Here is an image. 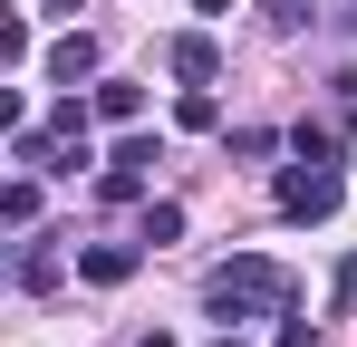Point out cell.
<instances>
[{
	"label": "cell",
	"instance_id": "obj_11",
	"mask_svg": "<svg viewBox=\"0 0 357 347\" xmlns=\"http://www.w3.org/2000/svg\"><path fill=\"white\" fill-rule=\"evenodd\" d=\"M165 241H183V203H145V251H165Z\"/></svg>",
	"mask_w": 357,
	"mask_h": 347
},
{
	"label": "cell",
	"instance_id": "obj_12",
	"mask_svg": "<svg viewBox=\"0 0 357 347\" xmlns=\"http://www.w3.org/2000/svg\"><path fill=\"white\" fill-rule=\"evenodd\" d=\"M290 155H309V164H338V135H328V125H290Z\"/></svg>",
	"mask_w": 357,
	"mask_h": 347
},
{
	"label": "cell",
	"instance_id": "obj_20",
	"mask_svg": "<svg viewBox=\"0 0 357 347\" xmlns=\"http://www.w3.org/2000/svg\"><path fill=\"white\" fill-rule=\"evenodd\" d=\"M338 20H348V29H357V0H338Z\"/></svg>",
	"mask_w": 357,
	"mask_h": 347
},
{
	"label": "cell",
	"instance_id": "obj_9",
	"mask_svg": "<svg viewBox=\"0 0 357 347\" xmlns=\"http://www.w3.org/2000/svg\"><path fill=\"white\" fill-rule=\"evenodd\" d=\"M0 222H10V231H29V222H39V174H10V193H0Z\"/></svg>",
	"mask_w": 357,
	"mask_h": 347
},
{
	"label": "cell",
	"instance_id": "obj_13",
	"mask_svg": "<svg viewBox=\"0 0 357 347\" xmlns=\"http://www.w3.org/2000/svg\"><path fill=\"white\" fill-rule=\"evenodd\" d=\"M271 347H319V328H309V318H280V338Z\"/></svg>",
	"mask_w": 357,
	"mask_h": 347
},
{
	"label": "cell",
	"instance_id": "obj_18",
	"mask_svg": "<svg viewBox=\"0 0 357 347\" xmlns=\"http://www.w3.org/2000/svg\"><path fill=\"white\" fill-rule=\"evenodd\" d=\"M135 347H183V338H165V328H145V338H135Z\"/></svg>",
	"mask_w": 357,
	"mask_h": 347
},
{
	"label": "cell",
	"instance_id": "obj_14",
	"mask_svg": "<svg viewBox=\"0 0 357 347\" xmlns=\"http://www.w3.org/2000/svg\"><path fill=\"white\" fill-rule=\"evenodd\" d=\"M261 10H271V29H299V20H309L299 0H261Z\"/></svg>",
	"mask_w": 357,
	"mask_h": 347
},
{
	"label": "cell",
	"instance_id": "obj_7",
	"mask_svg": "<svg viewBox=\"0 0 357 347\" xmlns=\"http://www.w3.org/2000/svg\"><path fill=\"white\" fill-rule=\"evenodd\" d=\"M87 107L107 116V125H135V116H145V87H135V77H97V97H87Z\"/></svg>",
	"mask_w": 357,
	"mask_h": 347
},
{
	"label": "cell",
	"instance_id": "obj_6",
	"mask_svg": "<svg viewBox=\"0 0 357 347\" xmlns=\"http://www.w3.org/2000/svg\"><path fill=\"white\" fill-rule=\"evenodd\" d=\"M49 77H59V87H77V77H97V29H68L59 49H49Z\"/></svg>",
	"mask_w": 357,
	"mask_h": 347
},
{
	"label": "cell",
	"instance_id": "obj_2",
	"mask_svg": "<svg viewBox=\"0 0 357 347\" xmlns=\"http://www.w3.org/2000/svg\"><path fill=\"white\" fill-rule=\"evenodd\" d=\"M271 193H280V213H290V222H328V213H338V164H309V155H299Z\"/></svg>",
	"mask_w": 357,
	"mask_h": 347
},
{
	"label": "cell",
	"instance_id": "obj_8",
	"mask_svg": "<svg viewBox=\"0 0 357 347\" xmlns=\"http://www.w3.org/2000/svg\"><path fill=\"white\" fill-rule=\"evenodd\" d=\"M174 125H183V135H213V125H222V97H213V87H183V97H174Z\"/></svg>",
	"mask_w": 357,
	"mask_h": 347
},
{
	"label": "cell",
	"instance_id": "obj_19",
	"mask_svg": "<svg viewBox=\"0 0 357 347\" xmlns=\"http://www.w3.org/2000/svg\"><path fill=\"white\" fill-rule=\"evenodd\" d=\"M213 347H251V338H241V328H222V338H213Z\"/></svg>",
	"mask_w": 357,
	"mask_h": 347
},
{
	"label": "cell",
	"instance_id": "obj_3",
	"mask_svg": "<svg viewBox=\"0 0 357 347\" xmlns=\"http://www.w3.org/2000/svg\"><path fill=\"white\" fill-rule=\"evenodd\" d=\"M155 164H165V145L126 125V145L107 155V174H97V193H107V203H135V193H145V174H155Z\"/></svg>",
	"mask_w": 357,
	"mask_h": 347
},
{
	"label": "cell",
	"instance_id": "obj_16",
	"mask_svg": "<svg viewBox=\"0 0 357 347\" xmlns=\"http://www.w3.org/2000/svg\"><path fill=\"white\" fill-rule=\"evenodd\" d=\"M193 10H203V20H232V10H241V0H193Z\"/></svg>",
	"mask_w": 357,
	"mask_h": 347
},
{
	"label": "cell",
	"instance_id": "obj_15",
	"mask_svg": "<svg viewBox=\"0 0 357 347\" xmlns=\"http://www.w3.org/2000/svg\"><path fill=\"white\" fill-rule=\"evenodd\" d=\"M338 299H357V251H348V261H338Z\"/></svg>",
	"mask_w": 357,
	"mask_h": 347
},
{
	"label": "cell",
	"instance_id": "obj_17",
	"mask_svg": "<svg viewBox=\"0 0 357 347\" xmlns=\"http://www.w3.org/2000/svg\"><path fill=\"white\" fill-rule=\"evenodd\" d=\"M39 10H59V20H77V10H87V0H39Z\"/></svg>",
	"mask_w": 357,
	"mask_h": 347
},
{
	"label": "cell",
	"instance_id": "obj_4",
	"mask_svg": "<svg viewBox=\"0 0 357 347\" xmlns=\"http://www.w3.org/2000/svg\"><path fill=\"white\" fill-rule=\"evenodd\" d=\"M135 261H145V241H87V251H77V280L87 289H126Z\"/></svg>",
	"mask_w": 357,
	"mask_h": 347
},
{
	"label": "cell",
	"instance_id": "obj_1",
	"mask_svg": "<svg viewBox=\"0 0 357 347\" xmlns=\"http://www.w3.org/2000/svg\"><path fill=\"white\" fill-rule=\"evenodd\" d=\"M203 309H213L222 328H241V318H290V309H299V280L271 261V251H232V261L203 280Z\"/></svg>",
	"mask_w": 357,
	"mask_h": 347
},
{
	"label": "cell",
	"instance_id": "obj_10",
	"mask_svg": "<svg viewBox=\"0 0 357 347\" xmlns=\"http://www.w3.org/2000/svg\"><path fill=\"white\" fill-rule=\"evenodd\" d=\"M10 280H20V289H59V251H39V241H29V251H20V270H10Z\"/></svg>",
	"mask_w": 357,
	"mask_h": 347
},
{
	"label": "cell",
	"instance_id": "obj_5",
	"mask_svg": "<svg viewBox=\"0 0 357 347\" xmlns=\"http://www.w3.org/2000/svg\"><path fill=\"white\" fill-rule=\"evenodd\" d=\"M165 68H174L183 87H213V77H222V49H213V29H174V39H165Z\"/></svg>",
	"mask_w": 357,
	"mask_h": 347
}]
</instances>
